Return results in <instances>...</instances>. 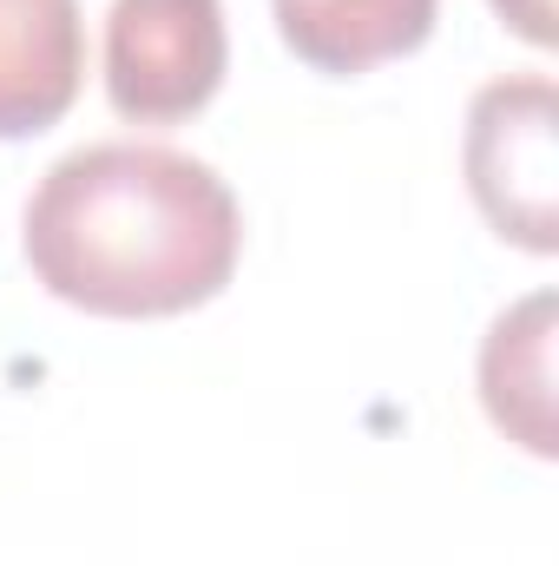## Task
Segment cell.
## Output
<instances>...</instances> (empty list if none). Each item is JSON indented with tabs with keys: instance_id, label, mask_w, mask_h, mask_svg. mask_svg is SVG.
Wrapping results in <instances>:
<instances>
[{
	"instance_id": "2",
	"label": "cell",
	"mask_w": 559,
	"mask_h": 566,
	"mask_svg": "<svg viewBox=\"0 0 559 566\" xmlns=\"http://www.w3.org/2000/svg\"><path fill=\"white\" fill-rule=\"evenodd\" d=\"M467 191L481 218L534 258L559 251V145H553V80L514 73L474 93L467 106Z\"/></svg>"
},
{
	"instance_id": "7",
	"label": "cell",
	"mask_w": 559,
	"mask_h": 566,
	"mask_svg": "<svg viewBox=\"0 0 559 566\" xmlns=\"http://www.w3.org/2000/svg\"><path fill=\"white\" fill-rule=\"evenodd\" d=\"M494 13L520 33V40H534V46H553V0H494Z\"/></svg>"
},
{
	"instance_id": "5",
	"label": "cell",
	"mask_w": 559,
	"mask_h": 566,
	"mask_svg": "<svg viewBox=\"0 0 559 566\" xmlns=\"http://www.w3.org/2000/svg\"><path fill=\"white\" fill-rule=\"evenodd\" d=\"M277 33L316 73H369L382 60L415 53L434 33L441 0H271Z\"/></svg>"
},
{
	"instance_id": "1",
	"label": "cell",
	"mask_w": 559,
	"mask_h": 566,
	"mask_svg": "<svg viewBox=\"0 0 559 566\" xmlns=\"http://www.w3.org/2000/svg\"><path fill=\"white\" fill-rule=\"evenodd\" d=\"M27 264L93 316H178L211 303L244 244L231 185L171 145H80L27 198Z\"/></svg>"
},
{
	"instance_id": "3",
	"label": "cell",
	"mask_w": 559,
	"mask_h": 566,
	"mask_svg": "<svg viewBox=\"0 0 559 566\" xmlns=\"http://www.w3.org/2000/svg\"><path fill=\"white\" fill-rule=\"evenodd\" d=\"M224 0H113L106 99L133 126H178L224 86Z\"/></svg>"
},
{
	"instance_id": "6",
	"label": "cell",
	"mask_w": 559,
	"mask_h": 566,
	"mask_svg": "<svg viewBox=\"0 0 559 566\" xmlns=\"http://www.w3.org/2000/svg\"><path fill=\"white\" fill-rule=\"evenodd\" d=\"M481 402L527 454H553V296L534 290L481 343Z\"/></svg>"
},
{
	"instance_id": "4",
	"label": "cell",
	"mask_w": 559,
	"mask_h": 566,
	"mask_svg": "<svg viewBox=\"0 0 559 566\" xmlns=\"http://www.w3.org/2000/svg\"><path fill=\"white\" fill-rule=\"evenodd\" d=\"M86 80L80 0H0V139L66 119Z\"/></svg>"
}]
</instances>
